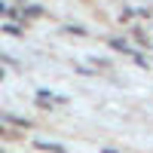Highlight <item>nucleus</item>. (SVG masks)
I'll list each match as a JSON object with an SVG mask.
<instances>
[{
  "label": "nucleus",
  "instance_id": "f257e3e1",
  "mask_svg": "<svg viewBox=\"0 0 153 153\" xmlns=\"http://www.w3.org/2000/svg\"><path fill=\"white\" fill-rule=\"evenodd\" d=\"M37 147H40V150H49V153H65V147H58V144H49V141H37Z\"/></svg>",
  "mask_w": 153,
  "mask_h": 153
},
{
  "label": "nucleus",
  "instance_id": "f03ea898",
  "mask_svg": "<svg viewBox=\"0 0 153 153\" xmlns=\"http://www.w3.org/2000/svg\"><path fill=\"white\" fill-rule=\"evenodd\" d=\"M0 135H9V132H6V129H3V126H0Z\"/></svg>",
  "mask_w": 153,
  "mask_h": 153
},
{
  "label": "nucleus",
  "instance_id": "7ed1b4c3",
  "mask_svg": "<svg viewBox=\"0 0 153 153\" xmlns=\"http://www.w3.org/2000/svg\"><path fill=\"white\" fill-rule=\"evenodd\" d=\"M0 80H3V71H0Z\"/></svg>",
  "mask_w": 153,
  "mask_h": 153
}]
</instances>
